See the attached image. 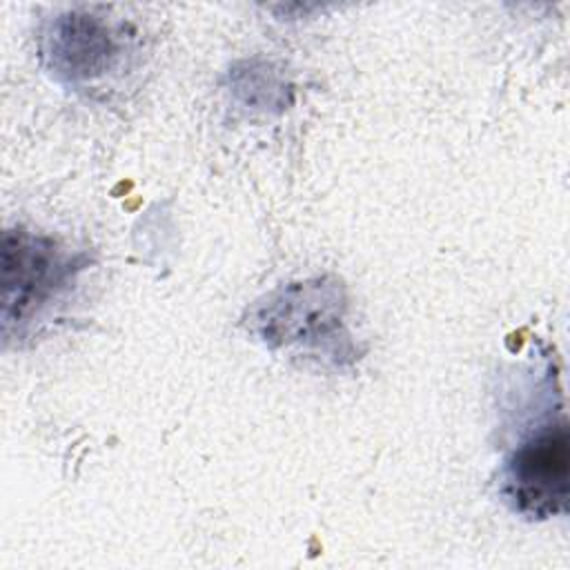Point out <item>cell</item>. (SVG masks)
<instances>
[{
	"instance_id": "cell-1",
	"label": "cell",
	"mask_w": 570,
	"mask_h": 570,
	"mask_svg": "<svg viewBox=\"0 0 570 570\" xmlns=\"http://www.w3.org/2000/svg\"><path fill=\"white\" fill-rule=\"evenodd\" d=\"M570 490V439L566 421L548 423L528 436L505 461L503 494L528 519L566 510Z\"/></svg>"
},
{
	"instance_id": "cell-2",
	"label": "cell",
	"mask_w": 570,
	"mask_h": 570,
	"mask_svg": "<svg viewBox=\"0 0 570 570\" xmlns=\"http://www.w3.org/2000/svg\"><path fill=\"white\" fill-rule=\"evenodd\" d=\"M71 261L53 240L24 229L4 232L2 240V321L4 332L33 318L67 285Z\"/></svg>"
},
{
	"instance_id": "cell-3",
	"label": "cell",
	"mask_w": 570,
	"mask_h": 570,
	"mask_svg": "<svg viewBox=\"0 0 570 570\" xmlns=\"http://www.w3.org/2000/svg\"><path fill=\"white\" fill-rule=\"evenodd\" d=\"M47 56L58 73L71 80L94 78L116 56L109 31L87 16H65L53 22Z\"/></svg>"
}]
</instances>
